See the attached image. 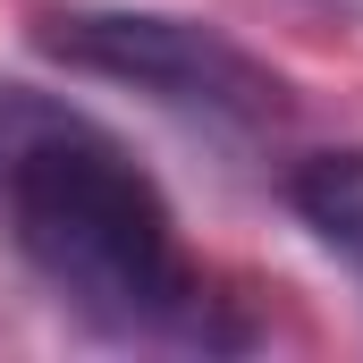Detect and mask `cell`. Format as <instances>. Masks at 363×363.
<instances>
[{
    "label": "cell",
    "instance_id": "cell-1",
    "mask_svg": "<svg viewBox=\"0 0 363 363\" xmlns=\"http://www.w3.org/2000/svg\"><path fill=\"white\" fill-rule=\"evenodd\" d=\"M0 237L118 347H237L245 321L186 254L152 169L77 101L0 77Z\"/></svg>",
    "mask_w": 363,
    "mask_h": 363
},
{
    "label": "cell",
    "instance_id": "cell-2",
    "mask_svg": "<svg viewBox=\"0 0 363 363\" xmlns=\"http://www.w3.org/2000/svg\"><path fill=\"white\" fill-rule=\"evenodd\" d=\"M34 43L101 85H127L161 110H178L211 135H271L287 127L296 93L262 51H245L228 26L178 17V9H51Z\"/></svg>",
    "mask_w": 363,
    "mask_h": 363
},
{
    "label": "cell",
    "instance_id": "cell-3",
    "mask_svg": "<svg viewBox=\"0 0 363 363\" xmlns=\"http://www.w3.org/2000/svg\"><path fill=\"white\" fill-rule=\"evenodd\" d=\"M287 203H296V220L313 228V245L338 254V262L363 279V144L313 152V161L287 178Z\"/></svg>",
    "mask_w": 363,
    "mask_h": 363
}]
</instances>
